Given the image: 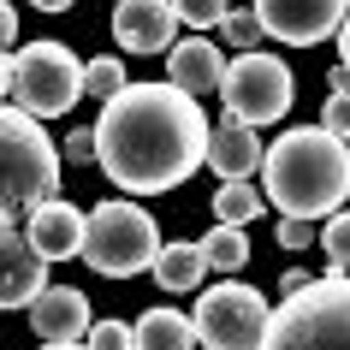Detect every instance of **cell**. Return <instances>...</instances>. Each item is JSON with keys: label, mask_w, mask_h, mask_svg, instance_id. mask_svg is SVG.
Segmentation results:
<instances>
[{"label": "cell", "mask_w": 350, "mask_h": 350, "mask_svg": "<svg viewBox=\"0 0 350 350\" xmlns=\"http://www.w3.org/2000/svg\"><path fill=\"white\" fill-rule=\"evenodd\" d=\"M208 161V113L172 83H125L101 101L95 166L131 196L178 190Z\"/></svg>", "instance_id": "cell-1"}, {"label": "cell", "mask_w": 350, "mask_h": 350, "mask_svg": "<svg viewBox=\"0 0 350 350\" xmlns=\"http://www.w3.org/2000/svg\"><path fill=\"white\" fill-rule=\"evenodd\" d=\"M261 196L285 220H332L350 202V143L327 137L321 125L285 131L273 148H261Z\"/></svg>", "instance_id": "cell-2"}, {"label": "cell", "mask_w": 350, "mask_h": 350, "mask_svg": "<svg viewBox=\"0 0 350 350\" xmlns=\"http://www.w3.org/2000/svg\"><path fill=\"white\" fill-rule=\"evenodd\" d=\"M59 143L42 131V119L18 107H0V226H18L42 202L59 196Z\"/></svg>", "instance_id": "cell-3"}, {"label": "cell", "mask_w": 350, "mask_h": 350, "mask_svg": "<svg viewBox=\"0 0 350 350\" xmlns=\"http://www.w3.org/2000/svg\"><path fill=\"white\" fill-rule=\"evenodd\" d=\"M256 350H350V279H309L279 309H267Z\"/></svg>", "instance_id": "cell-4"}, {"label": "cell", "mask_w": 350, "mask_h": 350, "mask_svg": "<svg viewBox=\"0 0 350 350\" xmlns=\"http://www.w3.org/2000/svg\"><path fill=\"white\" fill-rule=\"evenodd\" d=\"M154 250H161V226H154V214L137 202H101L83 220V261H90L101 279H131L143 273L148 261H154Z\"/></svg>", "instance_id": "cell-5"}, {"label": "cell", "mask_w": 350, "mask_h": 350, "mask_svg": "<svg viewBox=\"0 0 350 350\" xmlns=\"http://www.w3.org/2000/svg\"><path fill=\"white\" fill-rule=\"evenodd\" d=\"M12 101L30 119H54V113H72L77 95H83V59L66 48V42H30L12 54Z\"/></svg>", "instance_id": "cell-6"}, {"label": "cell", "mask_w": 350, "mask_h": 350, "mask_svg": "<svg viewBox=\"0 0 350 350\" xmlns=\"http://www.w3.org/2000/svg\"><path fill=\"white\" fill-rule=\"evenodd\" d=\"M220 95H226V113L238 119V125H273L285 119L297 101V77L285 59L273 54H238L226 59V77H220Z\"/></svg>", "instance_id": "cell-7"}, {"label": "cell", "mask_w": 350, "mask_h": 350, "mask_svg": "<svg viewBox=\"0 0 350 350\" xmlns=\"http://www.w3.org/2000/svg\"><path fill=\"white\" fill-rule=\"evenodd\" d=\"M196 345L202 350H256L261 332H267V297L243 279H220L196 297Z\"/></svg>", "instance_id": "cell-8"}, {"label": "cell", "mask_w": 350, "mask_h": 350, "mask_svg": "<svg viewBox=\"0 0 350 350\" xmlns=\"http://www.w3.org/2000/svg\"><path fill=\"white\" fill-rule=\"evenodd\" d=\"M261 36H279L285 48H314V42L338 36L350 0H256L250 6Z\"/></svg>", "instance_id": "cell-9"}, {"label": "cell", "mask_w": 350, "mask_h": 350, "mask_svg": "<svg viewBox=\"0 0 350 350\" xmlns=\"http://www.w3.org/2000/svg\"><path fill=\"white\" fill-rule=\"evenodd\" d=\"M48 291V261L30 250L18 226H0V309H30Z\"/></svg>", "instance_id": "cell-10"}, {"label": "cell", "mask_w": 350, "mask_h": 350, "mask_svg": "<svg viewBox=\"0 0 350 350\" xmlns=\"http://www.w3.org/2000/svg\"><path fill=\"white\" fill-rule=\"evenodd\" d=\"M113 36L125 54H166L178 36L172 0H119L113 6Z\"/></svg>", "instance_id": "cell-11"}, {"label": "cell", "mask_w": 350, "mask_h": 350, "mask_svg": "<svg viewBox=\"0 0 350 350\" xmlns=\"http://www.w3.org/2000/svg\"><path fill=\"white\" fill-rule=\"evenodd\" d=\"M30 327H36L42 345H83V332H90V297L72 291V285H48L30 303Z\"/></svg>", "instance_id": "cell-12"}, {"label": "cell", "mask_w": 350, "mask_h": 350, "mask_svg": "<svg viewBox=\"0 0 350 350\" xmlns=\"http://www.w3.org/2000/svg\"><path fill=\"white\" fill-rule=\"evenodd\" d=\"M83 208H72V202H42L36 214H30V250H36L42 261H72V256H83Z\"/></svg>", "instance_id": "cell-13"}, {"label": "cell", "mask_w": 350, "mask_h": 350, "mask_svg": "<svg viewBox=\"0 0 350 350\" xmlns=\"http://www.w3.org/2000/svg\"><path fill=\"white\" fill-rule=\"evenodd\" d=\"M220 77H226V59H220V48H214L208 36H190V42H172V48H166V83L185 90L190 101L214 95Z\"/></svg>", "instance_id": "cell-14"}, {"label": "cell", "mask_w": 350, "mask_h": 350, "mask_svg": "<svg viewBox=\"0 0 350 350\" xmlns=\"http://www.w3.org/2000/svg\"><path fill=\"white\" fill-rule=\"evenodd\" d=\"M202 166H214L220 178H250L261 166V137H256V125H238L232 113H226L220 125L208 131V161Z\"/></svg>", "instance_id": "cell-15"}, {"label": "cell", "mask_w": 350, "mask_h": 350, "mask_svg": "<svg viewBox=\"0 0 350 350\" xmlns=\"http://www.w3.org/2000/svg\"><path fill=\"white\" fill-rule=\"evenodd\" d=\"M148 273H154V285H161V291H196V285L208 279V261H202V250H196L190 238H172V243H161V250H154Z\"/></svg>", "instance_id": "cell-16"}, {"label": "cell", "mask_w": 350, "mask_h": 350, "mask_svg": "<svg viewBox=\"0 0 350 350\" xmlns=\"http://www.w3.org/2000/svg\"><path fill=\"white\" fill-rule=\"evenodd\" d=\"M131 338H137V350H196V327L178 309H148L131 327Z\"/></svg>", "instance_id": "cell-17"}, {"label": "cell", "mask_w": 350, "mask_h": 350, "mask_svg": "<svg viewBox=\"0 0 350 350\" xmlns=\"http://www.w3.org/2000/svg\"><path fill=\"white\" fill-rule=\"evenodd\" d=\"M214 226H250L267 214V196H261L250 178H220V190H214Z\"/></svg>", "instance_id": "cell-18"}, {"label": "cell", "mask_w": 350, "mask_h": 350, "mask_svg": "<svg viewBox=\"0 0 350 350\" xmlns=\"http://www.w3.org/2000/svg\"><path fill=\"white\" fill-rule=\"evenodd\" d=\"M208 267H220V273H238L243 261H250V238H243V226H214L208 238H196Z\"/></svg>", "instance_id": "cell-19"}, {"label": "cell", "mask_w": 350, "mask_h": 350, "mask_svg": "<svg viewBox=\"0 0 350 350\" xmlns=\"http://www.w3.org/2000/svg\"><path fill=\"white\" fill-rule=\"evenodd\" d=\"M119 90H125V59H119V54H95V59H83V95H95V101H113Z\"/></svg>", "instance_id": "cell-20"}, {"label": "cell", "mask_w": 350, "mask_h": 350, "mask_svg": "<svg viewBox=\"0 0 350 350\" xmlns=\"http://www.w3.org/2000/svg\"><path fill=\"white\" fill-rule=\"evenodd\" d=\"M321 250H327V267L338 279H350V208H338L327 226H321Z\"/></svg>", "instance_id": "cell-21"}, {"label": "cell", "mask_w": 350, "mask_h": 350, "mask_svg": "<svg viewBox=\"0 0 350 350\" xmlns=\"http://www.w3.org/2000/svg\"><path fill=\"white\" fill-rule=\"evenodd\" d=\"M226 12H232L226 0H172V18H178V24H190V30H214V24H220Z\"/></svg>", "instance_id": "cell-22"}, {"label": "cell", "mask_w": 350, "mask_h": 350, "mask_svg": "<svg viewBox=\"0 0 350 350\" xmlns=\"http://www.w3.org/2000/svg\"><path fill=\"white\" fill-rule=\"evenodd\" d=\"M220 36L238 48V54H256L261 48V24H256V12H226L220 18Z\"/></svg>", "instance_id": "cell-23"}, {"label": "cell", "mask_w": 350, "mask_h": 350, "mask_svg": "<svg viewBox=\"0 0 350 350\" xmlns=\"http://www.w3.org/2000/svg\"><path fill=\"white\" fill-rule=\"evenodd\" d=\"M83 345H90V350H137V338H131L125 321H90Z\"/></svg>", "instance_id": "cell-24"}, {"label": "cell", "mask_w": 350, "mask_h": 350, "mask_svg": "<svg viewBox=\"0 0 350 350\" xmlns=\"http://www.w3.org/2000/svg\"><path fill=\"white\" fill-rule=\"evenodd\" d=\"M321 131H327V137H338V143H350V90H332V95H327Z\"/></svg>", "instance_id": "cell-25"}, {"label": "cell", "mask_w": 350, "mask_h": 350, "mask_svg": "<svg viewBox=\"0 0 350 350\" xmlns=\"http://www.w3.org/2000/svg\"><path fill=\"white\" fill-rule=\"evenodd\" d=\"M279 243H285V250H309V243H314V226L309 220H279Z\"/></svg>", "instance_id": "cell-26"}, {"label": "cell", "mask_w": 350, "mask_h": 350, "mask_svg": "<svg viewBox=\"0 0 350 350\" xmlns=\"http://www.w3.org/2000/svg\"><path fill=\"white\" fill-rule=\"evenodd\" d=\"M59 154H66V161H95V131H72V137L59 143Z\"/></svg>", "instance_id": "cell-27"}, {"label": "cell", "mask_w": 350, "mask_h": 350, "mask_svg": "<svg viewBox=\"0 0 350 350\" xmlns=\"http://www.w3.org/2000/svg\"><path fill=\"white\" fill-rule=\"evenodd\" d=\"M12 42H18V12L12 0H0V54H12Z\"/></svg>", "instance_id": "cell-28"}, {"label": "cell", "mask_w": 350, "mask_h": 350, "mask_svg": "<svg viewBox=\"0 0 350 350\" xmlns=\"http://www.w3.org/2000/svg\"><path fill=\"white\" fill-rule=\"evenodd\" d=\"M338 66L350 72V12H345V24H338Z\"/></svg>", "instance_id": "cell-29"}, {"label": "cell", "mask_w": 350, "mask_h": 350, "mask_svg": "<svg viewBox=\"0 0 350 350\" xmlns=\"http://www.w3.org/2000/svg\"><path fill=\"white\" fill-rule=\"evenodd\" d=\"M303 285H309V273H303V267H291V273L279 279V291H285V297H291V291H303Z\"/></svg>", "instance_id": "cell-30"}, {"label": "cell", "mask_w": 350, "mask_h": 350, "mask_svg": "<svg viewBox=\"0 0 350 350\" xmlns=\"http://www.w3.org/2000/svg\"><path fill=\"white\" fill-rule=\"evenodd\" d=\"M30 6H36V12H72L77 0H30Z\"/></svg>", "instance_id": "cell-31"}, {"label": "cell", "mask_w": 350, "mask_h": 350, "mask_svg": "<svg viewBox=\"0 0 350 350\" xmlns=\"http://www.w3.org/2000/svg\"><path fill=\"white\" fill-rule=\"evenodd\" d=\"M327 90H350V72H345V66H332V72H327Z\"/></svg>", "instance_id": "cell-32"}, {"label": "cell", "mask_w": 350, "mask_h": 350, "mask_svg": "<svg viewBox=\"0 0 350 350\" xmlns=\"http://www.w3.org/2000/svg\"><path fill=\"white\" fill-rule=\"evenodd\" d=\"M12 90V54H0V95Z\"/></svg>", "instance_id": "cell-33"}, {"label": "cell", "mask_w": 350, "mask_h": 350, "mask_svg": "<svg viewBox=\"0 0 350 350\" xmlns=\"http://www.w3.org/2000/svg\"><path fill=\"white\" fill-rule=\"evenodd\" d=\"M42 350H90V345H42Z\"/></svg>", "instance_id": "cell-34"}]
</instances>
